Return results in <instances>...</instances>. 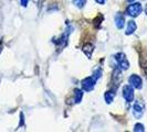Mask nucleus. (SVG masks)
Wrapping results in <instances>:
<instances>
[{
	"label": "nucleus",
	"mask_w": 147,
	"mask_h": 132,
	"mask_svg": "<svg viewBox=\"0 0 147 132\" xmlns=\"http://www.w3.org/2000/svg\"><path fill=\"white\" fill-rule=\"evenodd\" d=\"M142 11H143V7H142V5H140V2L132 3V5H129L127 7V9H126V13L128 15H131V17H133V18L138 17Z\"/></svg>",
	"instance_id": "1"
},
{
	"label": "nucleus",
	"mask_w": 147,
	"mask_h": 132,
	"mask_svg": "<svg viewBox=\"0 0 147 132\" xmlns=\"http://www.w3.org/2000/svg\"><path fill=\"white\" fill-rule=\"evenodd\" d=\"M115 59H116V62H117L119 68H122V69L125 71V69H127V68L129 67V62H128V59H127V57L125 56L124 53H122V52L117 53V54L115 55Z\"/></svg>",
	"instance_id": "2"
},
{
	"label": "nucleus",
	"mask_w": 147,
	"mask_h": 132,
	"mask_svg": "<svg viewBox=\"0 0 147 132\" xmlns=\"http://www.w3.org/2000/svg\"><path fill=\"white\" fill-rule=\"evenodd\" d=\"M95 83H96V79L94 77H86V78H84L81 81L82 89L84 91H91V90H93L94 87H95Z\"/></svg>",
	"instance_id": "3"
},
{
	"label": "nucleus",
	"mask_w": 147,
	"mask_h": 132,
	"mask_svg": "<svg viewBox=\"0 0 147 132\" xmlns=\"http://www.w3.org/2000/svg\"><path fill=\"white\" fill-rule=\"evenodd\" d=\"M144 110H145V106L142 101H136L134 103V107H133V115L136 119H140L142 118L143 113H144Z\"/></svg>",
	"instance_id": "4"
},
{
	"label": "nucleus",
	"mask_w": 147,
	"mask_h": 132,
	"mask_svg": "<svg viewBox=\"0 0 147 132\" xmlns=\"http://www.w3.org/2000/svg\"><path fill=\"white\" fill-rule=\"evenodd\" d=\"M123 97L127 103H131L134 99V90L131 85H125L123 87Z\"/></svg>",
	"instance_id": "5"
},
{
	"label": "nucleus",
	"mask_w": 147,
	"mask_h": 132,
	"mask_svg": "<svg viewBox=\"0 0 147 132\" xmlns=\"http://www.w3.org/2000/svg\"><path fill=\"white\" fill-rule=\"evenodd\" d=\"M128 83H129V85H131L132 87L136 88V89H140L142 86H143V85H142V84H143L142 78H140L138 75H136V74H133L132 76H129Z\"/></svg>",
	"instance_id": "6"
},
{
	"label": "nucleus",
	"mask_w": 147,
	"mask_h": 132,
	"mask_svg": "<svg viewBox=\"0 0 147 132\" xmlns=\"http://www.w3.org/2000/svg\"><path fill=\"white\" fill-rule=\"evenodd\" d=\"M136 29H137V24L135 23V21H133V20L128 21V22H127V30H126V35H131V34H133V33L136 31Z\"/></svg>",
	"instance_id": "7"
},
{
	"label": "nucleus",
	"mask_w": 147,
	"mask_h": 132,
	"mask_svg": "<svg viewBox=\"0 0 147 132\" xmlns=\"http://www.w3.org/2000/svg\"><path fill=\"white\" fill-rule=\"evenodd\" d=\"M93 51H94V46H93V44L86 43L84 46H83V52L86 54V56H88V59L92 57V53H93Z\"/></svg>",
	"instance_id": "8"
},
{
	"label": "nucleus",
	"mask_w": 147,
	"mask_h": 132,
	"mask_svg": "<svg viewBox=\"0 0 147 132\" xmlns=\"http://www.w3.org/2000/svg\"><path fill=\"white\" fill-rule=\"evenodd\" d=\"M124 23H125L124 15H116V17H115V24H116V28H117V29H123Z\"/></svg>",
	"instance_id": "9"
},
{
	"label": "nucleus",
	"mask_w": 147,
	"mask_h": 132,
	"mask_svg": "<svg viewBox=\"0 0 147 132\" xmlns=\"http://www.w3.org/2000/svg\"><path fill=\"white\" fill-rule=\"evenodd\" d=\"M82 97H83L82 90H80V89H75V90H74V103H81Z\"/></svg>",
	"instance_id": "10"
},
{
	"label": "nucleus",
	"mask_w": 147,
	"mask_h": 132,
	"mask_svg": "<svg viewBox=\"0 0 147 132\" xmlns=\"http://www.w3.org/2000/svg\"><path fill=\"white\" fill-rule=\"evenodd\" d=\"M104 98H105V101L107 103H111L114 99V93L112 91H106L105 95H104Z\"/></svg>",
	"instance_id": "11"
},
{
	"label": "nucleus",
	"mask_w": 147,
	"mask_h": 132,
	"mask_svg": "<svg viewBox=\"0 0 147 132\" xmlns=\"http://www.w3.org/2000/svg\"><path fill=\"white\" fill-rule=\"evenodd\" d=\"M73 3L78 8H83L86 3V0H73Z\"/></svg>",
	"instance_id": "12"
},
{
	"label": "nucleus",
	"mask_w": 147,
	"mask_h": 132,
	"mask_svg": "<svg viewBox=\"0 0 147 132\" xmlns=\"http://www.w3.org/2000/svg\"><path fill=\"white\" fill-rule=\"evenodd\" d=\"M134 131H135V132H137V131L144 132V131H145V129H144V125H140V123H137V125H135V127H134Z\"/></svg>",
	"instance_id": "13"
},
{
	"label": "nucleus",
	"mask_w": 147,
	"mask_h": 132,
	"mask_svg": "<svg viewBox=\"0 0 147 132\" xmlns=\"http://www.w3.org/2000/svg\"><path fill=\"white\" fill-rule=\"evenodd\" d=\"M101 75H102V71H101V69H97V71L94 72V76H93V77H94L95 79H98V78L101 77Z\"/></svg>",
	"instance_id": "14"
},
{
	"label": "nucleus",
	"mask_w": 147,
	"mask_h": 132,
	"mask_svg": "<svg viewBox=\"0 0 147 132\" xmlns=\"http://www.w3.org/2000/svg\"><path fill=\"white\" fill-rule=\"evenodd\" d=\"M28 2H29V0H20V3H21L22 7H27Z\"/></svg>",
	"instance_id": "15"
},
{
	"label": "nucleus",
	"mask_w": 147,
	"mask_h": 132,
	"mask_svg": "<svg viewBox=\"0 0 147 132\" xmlns=\"http://www.w3.org/2000/svg\"><path fill=\"white\" fill-rule=\"evenodd\" d=\"M2 47H3V41L1 40V41H0V54H1V52H2Z\"/></svg>",
	"instance_id": "16"
},
{
	"label": "nucleus",
	"mask_w": 147,
	"mask_h": 132,
	"mask_svg": "<svg viewBox=\"0 0 147 132\" xmlns=\"http://www.w3.org/2000/svg\"><path fill=\"white\" fill-rule=\"evenodd\" d=\"M97 3H100V5H104L105 3V0H95Z\"/></svg>",
	"instance_id": "17"
},
{
	"label": "nucleus",
	"mask_w": 147,
	"mask_h": 132,
	"mask_svg": "<svg viewBox=\"0 0 147 132\" xmlns=\"http://www.w3.org/2000/svg\"><path fill=\"white\" fill-rule=\"evenodd\" d=\"M146 15H147V5H146Z\"/></svg>",
	"instance_id": "18"
},
{
	"label": "nucleus",
	"mask_w": 147,
	"mask_h": 132,
	"mask_svg": "<svg viewBox=\"0 0 147 132\" xmlns=\"http://www.w3.org/2000/svg\"><path fill=\"white\" fill-rule=\"evenodd\" d=\"M128 1H134V0H128Z\"/></svg>",
	"instance_id": "19"
}]
</instances>
